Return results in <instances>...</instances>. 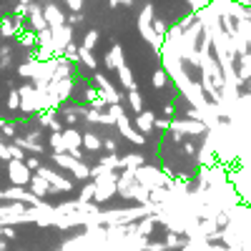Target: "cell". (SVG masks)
I'll use <instances>...</instances> for the list:
<instances>
[{"label":"cell","mask_w":251,"mask_h":251,"mask_svg":"<svg viewBox=\"0 0 251 251\" xmlns=\"http://www.w3.org/2000/svg\"><path fill=\"white\" fill-rule=\"evenodd\" d=\"M8 174H10V181H15V183H28L30 181V171H28V166L23 161H10Z\"/></svg>","instance_id":"1"}]
</instances>
